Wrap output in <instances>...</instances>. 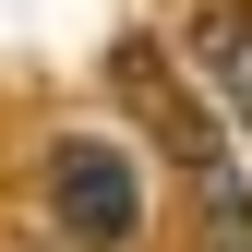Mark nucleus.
Instances as JSON below:
<instances>
[{
	"label": "nucleus",
	"instance_id": "nucleus-2",
	"mask_svg": "<svg viewBox=\"0 0 252 252\" xmlns=\"http://www.w3.org/2000/svg\"><path fill=\"white\" fill-rule=\"evenodd\" d=\"M156 120H168L180 168H192V192H204V216H216V252H240V240H252V192H240V144H228V120H204L168 72H156Z\"/></svg>",
	"mask_w": 252,
	"mask_h": 252
},
{
	"label": "nucleus",
	"instance_id": "nucleus-1",
	"mask_svg": "<svg viewBox=\"0 0 252 252\" xmlns=\"http://www.w3.org/2000/svg\"><path fill=\"white\" fill-rule=\"evenodd\" d=\"M48 216H60L72 252H132V228H144V168L120 144L72 132V144L48 156Z\"/></svg>",
	"mask_w": 252,
	"mask_h": 252
},
{
	"label": "nucleus",
	"instance_id": "nucleus-3",
	"mask_svg": "<svg viewBox=\"0 0 252 252\" xmlns=\"http://www.w3.org/2000/svg\"><path fill=\"white\" fill-rule=\"evenodd\" d=\"M192 60H204V84H216V96H228V132L252 144V12H240V0L192 24Z\"/></svg>",
	"mask_w": 252,
	"mask_h": 252
}]
</instances>
